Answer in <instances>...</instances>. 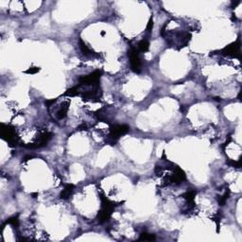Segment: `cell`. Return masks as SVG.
Listing matches in <instances>:
<instances>
[{"instance_id":"6da1fadb","label":"cell","mask_w":242,"mask_h":242,"mask_svg":"<svg viewBox=\"0 0 242 242\" xmlns=\"http://www.w3.org/2000/svg\"><path fill=\"white\" fill-rule=\"evenodd\" d=\"M100 199H101V202H102V208L97 216V219H98L99 222L102 223V222L107 221L110 219V217L114 211L115 206H114L113 202H111L106 197H104L103 195H101Z\"/></svg>"},{"instance_id":"7a4b0ae2","label":"cell","mask_w":242,"mask_h":242,"mask_svg":"<svg viewBox=\"0 0 242 242\" xmlns=\"http://www.w3.org/2000/svg\"><path fill=\"white\" fill-rule=\"evenodd\" d=\"M129 57L131 60V68L135 73H140L141 71V61L139 58V53L136 48H132L129 51Z\"/></svg>"},{"instance_id":"3957f363","label":"cell","mask_w":242,"mask_h":242,"mask_svg":"<svg viewBox=\"0 0 242 242\" xmlns=\"http://www.w3.org/2000/svg\"><path fill=\"white\" fill-rule=\"evenodd\" d=\"M1 135H2V137L7 140L10 144H11V145H16L17 144V141H18L17 136L15 134L14 130L11 129L10 127L2 125Z\"/></svg>"},{"instance_id":"277c9868","label":"cell","mask_w":242,"mask_h":242,"mask_svg":"<svg viewBox=\"0 0 242 242\" xmlns=\"http://www.w3.org/2000/svg\"><path fill=\"white\" fill-rule=\"evenodd\" d=\"M130 131V127L127 125H114L111 128V133L110 136L114 141L117 140L121 135L127 133Z\"/></svg>"},{"instance_id":"5b68a950","label":"cell","mask_w":242,"mask_h":242,"mask_svg":"<svg viewBox=\"0 0 242 242\" xmlns=\"http://www.w3.org/2000/svg\"><path fill=\"white\" fill-rule=\"evenodd\" d=\"M239 49H240V42L238 41L237 43H235V44L226 46L221 52H222V54L233 55V56H237V57L240 58V56H239Z\"/></svg>"},{"instance_id":"8992f818","label":"cell","mask_w":242,"mask_h":242,"mask_svg":"<svg viewBox=\"0 0 242 242\" xmlns=\"http://www.w3.org/2000/svg\"><path fill=\"white\" fill-rule=\"evenodd\" d=\"M74 188H75V185H73V184H67L66 187H64V189L61 191V193L60 195L61 196V199H64V200H65V199L69 198V196L72 194Z\"/></svg>"},{"instance_id":"52a82bcc","label":"cell","mask_w":242,"mask_h":242,"mask_svg":"<svg viewBox=\"0 0 242 242\" xmlns=\"http://www.w3.org/2000/svg\"><path fill=\"white\" fill-rule=\"evenodd\" d=\"M148 47H150L148 42L147 40H142L137 46V50H138V52L139 51L140 52H146V51H148Z\"/></svg>"},{"instance_id":"ba28073f","label":"cell","mask_w":242,"mask_h":242,"mask_svg":"<svg viewBox=\"0 0 242 242\" xmlns=\"http://www.w3.org/2000/svg\"><path fill=\"white\" fill-rule=\"evenodd\" d=\"M79 45H80V46H80V49H82V51L83 52L84 55H86V56H90V55L93 54V53L91 52V49H90L87 46H86L82 40L79 41Z\"/></svg>"},{"instance_id":"9c48e42d","label":"cell","mask_w":242,"mask_h":242,"mask_svg":"<svg viewBox=\"0 0 242 242\" xmlns=\"http://www.w3.org/2000/svg\"><path fill=\"white\" fill-rule=\"evenodd\" d=\"M155 239V237L153 235H151V234H147V233H143L141 235V237L139 238V240H148V241H151V240H154Z\"/></svg>"},{"instance_id":"30bf717a","label":"cell","mask_w":242,"mask_h":242,"mask_svg":"<svg viewBox=\"0 0 242 242\" xmlns=\"http://www.w3.org/2000/svg\"><path fill=\"white\" fill-rule=\"evenodd\" d=\"M229 195H230V191H229V190H226L225 194L223 195V196H221V197L219 199V203L220 204V205H224L225 202H226V201H227V199L229 198Z\"/></svg>"},{"instance_id":"8fae6325","label":"cell","mask_w":242,"mask_h":242,"mask_svg":"<svg viewBox=\"0 0 242 242\" xmlns=\"http://www.w3.org/2000/svg\"><path fill=\"white\" fill-rule=\"evenodd\" d=\"M8 223H10V224H11L12 226H14V227H17L18 224H19V220H18L17 218H11L8 220Z\"/></svg>"},{"instance_id":"7c38bea8","label":"cell","mask_w":242,"mask_h":242,"mask_svg":"<svg viewBox=\"0 0 242 242\" xmlns=\"http://www.w3.org/2000/svg\"><path fill=\"white\" fill-rule=\"evenodd\" d=\"M39 71V68L38 67H32V68H30V69H28V71H27V73H30V74H34V73H36V72H38Z\"/></svg>"},{"instance_id":"4fadbf2b","label":"cell","mask_w":242,"mask_h":242,"mask_svg":"<svg viewBox=\"0 0 242 242\" xmlns=\"http://www.w3.org/2000/svg\"><path fill=\"white\" fill-rule=\"evenodd\" d=\"M230 165H232L235 167H240L241 166V161L239 160L238 162H234V161H232V162H230Z\"/></svg>"},{"instance_id":"5bb4252c","label":"cell","mask_w":242,"mask_h":242,"mask_svg":"<svg viewBox=\"0 0 242 242\" xmlns=\"http://www.w3.org/2000/svg\"><path fill=\"white\" fill-rule=\"evenodd\" d=\"M152 20H151L150 22H148V27H147V28L148 29V30H151V28H152Z\"/></svg>"}]
</instances>
